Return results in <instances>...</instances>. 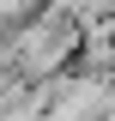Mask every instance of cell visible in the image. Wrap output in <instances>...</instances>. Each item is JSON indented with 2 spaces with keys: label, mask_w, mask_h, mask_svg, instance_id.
Listing matches in <instances>:
<instances>
[{
  "label": "cell",
  "mask_w": 115,
  "mask_h": 121,
  "mask_svg": "<svg viewBox=\"0 0 115 121\" xmlns=\"http://www.w3.org/2000/svg\"><path fill=\"white\" fill-rule=\"evenodd\" d=\"M0 48H6V67H12L18 79H55L73 67V55H79V18L55 12V6H36L30 18H18V24L0 30Z\"/></svg>",
  "instance_id": "obj_1"
},
{
  "label": "cell",
  "mask_w": 115,
  "mask_h": 121,
  "mask_svg": "<svg viewBox=\"0 0 115 121\" xmlns=\"http://www.w3.org/2000/svg\"><path fill=\"white\" fill-rule=\"evenodd\" d=\"M109 103H115L109 73L67 67V73H55V91H49V103H43V121H97Z\"/></svg>",
  "instance_id": "obj_2"
}]
</instances>
